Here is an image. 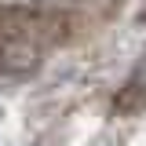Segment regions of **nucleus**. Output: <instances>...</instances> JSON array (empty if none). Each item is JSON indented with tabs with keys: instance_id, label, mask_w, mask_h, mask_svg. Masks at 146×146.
Instances as JSON below:
<instances>
[{
	"instance_id": "obj_1",
	"label": "nucleus",
	"mask_w": 146,
	"mask_h": 146,
	"mask_svg": "<svg viewBox=\"0 0 146 146\" xmlns=\"http://www.w3.org/2000/svg\"><path fill=\"white\" fill-rule=\"evenodd\" d=\"M40 51L22 29H0V73H29Z\"/></svg>"
}]
</instances>
